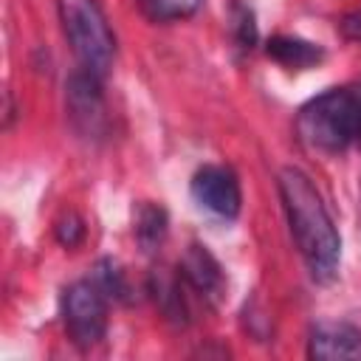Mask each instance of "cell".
I'll use <instances>...</instances> for the list:
<instances>
[{"mask_svg":"<svg viewBox=\"0 0 361 361\" xmlns=\"http://www.w3.org/2000/svg\"><path fill=\"white\" fill-rule=\"evenodd\" d=\"M65 110H68L71 127L82 138L87 141L102 138L107 133V104L102 93V79L85 68L71 73L65 85Z\"/></svg>","mask_w":361,"mask_h":361,"instance_id":"cell-5","label":"cell"},{"mask_svg":"<svg viewBox=\"0 0 361 361\" xmlns=\"http://www.w3.org/2000/svg\"><path fill=\"white\" fill-rule=\"evenodd\" d=\"M141 8L147 11V17L158 20V23H169V20H183L192 17L203 0H138Z\"/></svg>","mask_w":361,"mask_h":361,"instance_id":"cell-12","label":"cell"},{"mask_svg":"<svg viewBox=\"0 0 361 361\" xmlns=\"http://www.w3.org/2000/svg\"><path fill=\"white\" fill-rule=\"evenodd\" d=\"M178 276L186 279V285L192 290H197L206 302L217 305L223 299V290H226V276H223V268L220 262L212 257V251L206 245H197L192 243L180 262H178Z\"/></svg>","mask_w":361,"mask_h":361,"instance_id":"cell-8","label":"cell"},{"mask_svg":"<svg viewBox=\"0 0 361 361\" xmlns=\"http://www.w3.org/2000/svg\"><path fill=\"white\" fill-rule=\"evenodd\" d=\"M54 234H56L59 245H65V248H76V245L85 240V223H82V217H79L76 212H65V214L56 220Z\"/></svg>","mask_w":361,"mask_h":361,"instance_id":"cell-15","label":"cell"},{"mask_svg":"<svg viewBox=\"0 0 361 361\" xmlns=\"http://www.w3.org/2000/svg\"><path fill=\"white\" fill-rule=\"evenodd\" d=\"M279 197L290 223V234L296 240V248L319 282H330L338 274V259H341V237L333 226V217L316 192L313 180L296 169L285 166L276 175Z\"/></svg>","mask_w":361,"mask_h":361,"instance_id":"cell-1","label":"cell"},{"mask_svg":"<svg viewBox=\"0 0 361 361\" xmlns=\"http://www.w3.org/2000/svg\"><path fill=\"white\" fill-rule=\"evenodd\" d=\"M93 282L102 288L104 296H113V299H127V282H124V274L118 271V265L113 259H102L93 271Z\"/></svg>","mask_w":361,"mask_h":361,"instance_id":"cell-13","label":"cell"},{"mask_svg":"<svg viewBox=\"0 0 361 361\" xmlns=\"http://www.w3.org/2000/svg\"><path fill=\"white\" fill-rule=\"evenodd\" d=\"M268 56L276 59L279 65L285 68H310L316 62H322V48L307 42V39H299V37H274L268 42Z\"/></svg>","mask_w":361,"mask_h":361,"instance_id":"cell-9","label":"cell"},{"mask_svg":"<svg viewBox=\"0 0 361 361\" xmlns=\"http://www.w3.org/2000/svg\"><path fill=\"white\" fill-rule=\"evenodd\" d=\"M192 195L203 209H209L220 217H237L240 214V203H243L240 183H237V175L226 166L197 169L192 178Z\"/></svg>","mask_w":361,"mask_h":361,"instance_id":"cell-6","label":"cell"},{"mask_svg":"<svg viewBox=\"0 0 361 361\" xmlns=\"http://www.w3.org/2000/svg\"><path fill=\"white\" fill-rule=\"evenodd\" d=\"M338 31H341V37L361 42V8L347 11V14L338 20Z\"/></svg>","mask_w":361,"mask_h":361,"instance_id":"cell-16","label":"cell"},{"mask_svg":"<svg viewBox=\"0 0 361 361\" xmlns=\"http://www.w3.org/2000/svg\"><path fill=\"white\" fill-rule=\"evenodd\" d=\"M361 116V87H333L316 99H310L296 116L299 138L322 152H341L350 141H355Z\"/></svg>","mask_w":361,"mask_h":361,"instance_id":"cell-2","label":"cell"},{"mask_svg":"<svg viewBox=\"0 0 361 361\" xmlns=\"http://www.w3.org/2000/svg\"><path fill=\"white\" fill-rule=\"evenodd\" d=\"M355 141L361 144V116H358V130H355Z\"/></svg>","mask_w":361,"mask_h":361,"instance_id":"cell-17","label":"cell"},{"mask_svg":"<svg viewBox=\"0 0 361 361\" xmlns=\"http://www.w3.org/2000/svg\"><path fill=\"white\" fill-rule=\"evenodd\" d=\"M133 223H135L133 231H135V240H138L141 251L149 254V251H155L164 243V237H166V212L161 206L147 203V200L138 203Z\"/></svg>","mask_w":361,"mask_h":361,"instance_id":"cell-10","label":"cell"},{"mask_svg":"<svg viewBox=\"0 0 361 361\" xmlns=\"http://www.w3.org/2000/svg\"><path fill=\"white\" fill-rule=\"evenodd\" d=\"M62 319L71 341L87 350L107 333V296L93 279L71 282L62 293Z\"/></svg>","mask_w":361,"mask_h":361,"instance_id":"cell-4","label":"cell"},{"mask_svg":"<svg viewBox=\"0 0 361 361\" xmlns=\"http://www.w3.org/2000/svg\"><path fill=\"white\" fill-rule=\"evenodd\" d=\"M231 28H234V39L240 48L251 51L254 42H257V25H254V14L248 6L243 3H234V11H231Z\"/></svg>","mask_w":361,"mask_h":361,"instance_id":"cell-14","label":"cell"},{"mask_svg":"<svg viewBox=\"0 0 361 361\" xmlns=\"http://www.w3.org/2000/svg\"><path fill=\"white\" fill-rule=\"evenodd\" d=\"M152 293H155V302L161 305V310H164L166 319L183 322L186 310H183V299H180V282H178L175 276L155 274V279H152Z\"/></svg>","mask_w":361,"mask_h":361,"instance_id":"cell-11","label":"cell"},{"mask_svg":"<svg viewBox=\"0 0 361 361\" xmlns=\"http://www.w3.org/2000/svg\"><path fill=\"white\" fill-rule=\"evenodd\" d=\"M307 355L316 361H361V330L344 322H319L310 330Z\"/></svg>","mask_w":361,"mask_h":361,"instance_id":"cell-7","label":"cell"},{"mask_svg":"<svg viewBox=\"0 0 361 361\" xmlns=\"http://www.w3.org/2000/svg\"><path fill=\"white\" fill-rule=\"evenodd\" d=\"M62 34L85 71L104 79L116 59L113 28L96 0H56Z\"/></svg>","mask_w":361,"mask_h":361,"instance_id":"cell-3","label":"cell"}]
</instances>
